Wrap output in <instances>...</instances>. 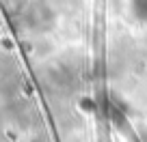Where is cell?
Listing matches in <instances>:
<instances>
[{"mask_svg": "<svg viewBox=\"0 0 147 142\" xmlns=\"http://www.w3.org/2000/svg\"><path fill=\"white\" fill-rule=\"evenodd\" d=\"M43 84L56 95H69L78 88V73L67 65H52L43 73Z\"/></svg>", "mask_w": 147, "mask_h": 142, "instance_id": "obj_1", "label": "cell"}]
</instances>
